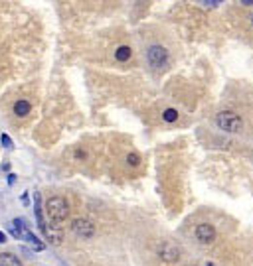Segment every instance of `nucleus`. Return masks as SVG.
<instances>
[{"mask_svg": "<svg viewBox=\"0 0 253 266\" xmlns=\"http://www.w3.org/2000/svg\"><path fill=\"white\" fill-rule=\"evenodd\" d=\"M46 217L51 223H61L67 217V201L63 197H50L46 201Z\"/></svg>", "mask_w": 253, "mask_h": 266, "instance_id": "1", "label": "nucleus"}, {"mask_svg": "<svg viewBox=\"0 0 253 266\" xmlns=\"http://www.w3.org/2000/svg\"><path fill=\"white\" fill-rule=\"evenodd\" d=\"M10 233L16 237V239H24V241H28V243H32L34 245V249L36 251H42L44 249V245L30 233V229H28V225H26V221L24 219H14L12 223H10Z\"/></svg>", "mask_w": 253, "mask_h": 266, "instance_id": "2", "label": "nucleus"}, {"mask_svg": "<svg viewBox=\"0 0 253 266\" xmlns=\"http://www.w3.org/2000/svg\"><path fill=\"white\" fill-rule=\"evenodd\" d=\"M216 123H218V127H220L222 131H226V133H240L242 127H244L242 119H240L236 113H232V111L220 113L218 119H216Z\"/></svg>", "mask_w": 253, "mask_h": 266, "instance_id": "3", "label": "nucleus"}, {"mask_svg": "<svg viewBox=\"0 0 253 266\" xmlns=\"http://www.w3.org/2000/svg\"><path fill=\"white\" fill-rule=\"evenodd\" d=\"M147 57H149V63H151L152 67L160 69V67H164V65H166L168 53H166V49H164V47H160V45H152V47L149 49Z\"/></svg>", "mask_w": 253, "mask_h": 266, "instance_id": "4", "label": "nucleus"}, {"mask_svg": "<svg viewBox=\"0 0 253 266\" xmlns=\"http://www.w3.org/2000/svg\"><path fill=\"white\" fill-rule=\"evenodd\" d=\"M158 255L162 261L166 263H176L180 259V249L174 245V243H164L160 249H158Z\"/></svg>", "mask_w": 253, "mask_h": 266, "instance_id": "5", "label": "nucleus"}, {"mask_svg": "<svg viewBox=\"0 0 253 266\" xmlns=\"http://www.w3.org/2000/svg\"><path fill=\"white\" fill-rule=\"evenodd\" d=\"M196 239L200 241V243H212L214 239H216V229L210 225V223H200L198 227H196Z\"/></svg>", "mask_w": 253, "mask_h": 266, "instance_id": "6", "label": "nucleus"}, {"mask_svg": "<svg viewBox=\"0 0 253 266\" xmlns=\"http://www.w3.org/2000/svg\"><path fill=\"white\" fill-rule=\"evenodd\" d=\"M73 231H75L79 237L89 239V237H93L95 227H93L91 221H87V219H75V221H73Z\"/></svg>", "mask_w": 253, "mask_h": 266, "instance_id": "7", "label": "nucleus"}, {"mask_svg": "<svg viewBox=\"0 0 253 266\" xmlns=\"http://www.w3.org/2000/svg\"><path fill=\"white\" fill-rule=\"evenodd\" d=\"M0 266H22V263L12 253H4V255H0Z\"/></svg>", "mask_w": 253, "mask_h": 266, "instance_id": "8", "label": "nucleus"}, {"mask_svg": "<svg viewBox=\"0 0 253 266\" xmlns=\"http://www.w3.org/2000/svg\"><path fill=\"white\" fill-rule=\"evenodd\" d=\"M14 113H16L18 117H26V115L30 113V103H28V101H18V103L14 105Z\"/></svg>", "mask_w": 253, "mask_h": 266, "instance_id": "9", "label": "nucleus"}, {"mask_svg": "<svg viewBox=\"0 0 253 266\" xmlns=\"http://www.w3.org/2000/svg\"><path fill=\"white\" fill-rule=\"evenodd\" d=\"M115 57H117L119 61H127V59L131 57V47H127V45H121V47L115 51Z\"/></svg>", "mask_w": 253, "mask_h": 266, "instance_id": "10", "label": "nucleus"}, {"mask_svg": "<svg viewBox=\"0 0 253 266\" xmlns=\"http://www.w3.org/2000/svg\"><path fill=\"white\" fill-rule=\"evenodd\" d=\"M162 119H164L166 123H174V121L178 119V113H176L174 109H166V111H164V115H162Z\"/></svg>", "mask_w": 253, "mask_h": 266, "instance_id": "11", "label": "nucleus"}, {"mask_svg": "<svg viewBox=\"0 0 253 266\" xmlns=\"http://www.w3.org/2000/svg\"><path fill=\"white\" fill-rule=\"evenodd\" d=\"M127 162H129L131 166H139V156H137V154H129V156H127Z\"/></svg>", "mask_w": 253, "mask_h": 266, "instance_id": "12", "label": "nucleus"}, {"mask_svg": "<svg viewBox=\"0 0 253 266\" xmlns=\"http://www.w3.org/2000/svg\"><path fill=\"white\" fill-rule=\"evenodd\" d=\"M0 142H2L6 148H10V146H12V140H10V136H8V134H2V136H0Z\"/></svg>", "mask_w": 253, "mask_h": 266, "instance_id": "13", "label": "nucleus"}, {"mask_svg": "<svg viewBox=\"0 0 253 266\" xmlns=\"http://www.w3.org/2000/svg\"><path fill=\"white\" fill-rule=\"evenodd\" d=\"M0 243H6V235L0 231Z\"/></svg>", "mask_w": 253, "mask_h": 266, "instance_id": "14", "label": "nucleus"}, {"mask_svg": "<svg viewBox=\"0 0 253 266\" xmlns=\"http://www.w3.org/2000/svg\"><path fill=\"white\" fill-rule=\"evenodd\" d=\"M206 266H216V265H212V263H208V265H206Z\"/></svg>", "mask_w": 253, "mask_h": 266, "instance_id": "15", "label": "nucleus"}]
</instances>
